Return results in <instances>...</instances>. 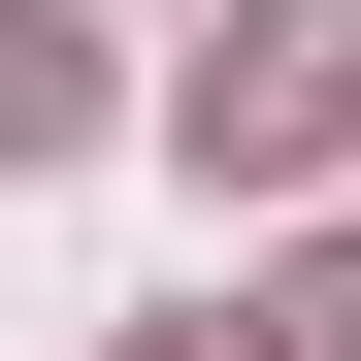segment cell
Masks as SVG:
<instances>
[{
  "label": "cell",
  "mask_w": 361,
  "mask_h": 361,
  "mask_svg": "<svg viewBox=\"0 0 361 361\" xmlns=\"http://www.w3.org/2000/svg\"><path fill=\"white\" fill-rule=\"evenodd\" d=\"M164 164L197 197H329L361 164V0H230L197 66H164Z\"/></svg>",
  "instance_id": "obj_1"
},
{
  "label": "cell",
  "mask_w": 361,
  "mask_h": 361,
  "mask_svg": "<svg viewBox=\"0 0 361 361\" xmlns=\"http://www.w3.org/2000/svg\"><path fill=\"white\" fill-rule=\"evenodd\" d=\"M99 132H132V66H99L66 0H0V164H99Z\"/></svg>",
  "instance_id": "obj_2"
},
{
  "label": "cell",
  "mask_w": 361,
  "mask_h": 361,
  "mask_svg": "<svg viewBox=\"0 0 361 361\" xmlns=\"http://www.w3.org/2000/svg\"><path fill=\"white\" fill-rule=\"evenodd\" d=\"M132 361H230V329H132Z\"/></svg>",
  "instance_id": "obj_4"
},
{
  "label": "cell",
  "mask_w": 361,
  "mask_h": 361,
  "mask_svg": "<svg viewBox=\"0 0 361 361\" xmlns=\"http://www.w3.org/2000/svg\"><path fill=\"white\" fill-rule=\"evenodd\" d=\"M263 361H361V230H329V263H295V295H263Z\"/></svg>",
  "instance_id": "obj_3"
}]
</instances>
